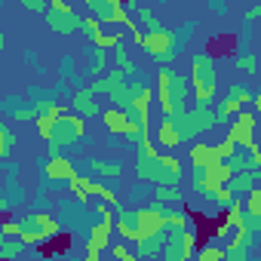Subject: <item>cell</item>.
I'll use <instances>...</instances> for the list:
<instances>
[{
    "mask_svg": "<svg viewBox=\"0 0 261 261\" xmlns=\"http://www.w3.org/2000/svg\"><path fill=\"white\" fill-rule=\"evenodd\" d=\"M59 108H65V105H59V101H53V98H40V101H34V114L37 117H49V114H56ZM34 117V120H37Z\"/></svg>",
    "mask_w": 261,
    "mask_h": 261,
    "instance_id": "35",
    "label": "cell"
},
{
    "mask_svg": "<svg viewBox=\"0 0 261 261\" xmlns=\"http://www.w3.org/2000/svg\"><path fill=\"white\" fill-rule=\"evenodd\" d=\"M34 126H37V133H40V139H46V142H56V145H71V142H77L80 136H86V120L80 117V114H74V111H68V105L65 108H59L56 114H49V117H37L34 120Z\"/></svg>",
    "mask_w": 261,
    "mask_h": 261,
    "instance_id": "3",
    "label": "cell"
},
{
    "mask_svg": "<svg viewBox=\"0 0 261 261\" xmlns=\"http://www.w3.org/2000/svg\"><path fill=\"white\" fill-rule=\"evenodd\" d=\"M160 206L157 200L151 203H142V206H123L117 215H114V230L120 240L126 243H136L142 237H148L151 230L160 227Z\"/></svg>",
    "mask_w": 261,
    "mask_h": 261,
    "instance_id": "1",
    "label": "cell"
},
{
    "mask_svg": "<svg viewBox=\"0 0 261 261\" xmlns=\"http://www.w3.org/2000/svg\"><path fill=\"white\" fill-rule=\"evenodd\" d=\"M105 145H108V151H111V154H126V151H133V145H129L123 136H111V133H108Z\"/></svg>",
    "mask_w": 261,
    "mask_h": 261,
    "instance_id": "34",
    "label": "cell"
},
{
    "mask_svg": "<svg viewBox=\"0 0 261 261\" xmlns=\"http://www.w3.org/2000/svg\"><path fill=\"white\" fill-rule=\"evenodd\" d=\"M108 53L114 56V68H120V71H126V74H133V71H136V62L129 59V53H126V43H123V40H117Z\"/></svg>",
    "mask_w": 261,
    "mask_h": 261,
    "instance_id": "29",
    "label": "cell"
},
{
    "mask_svg": "<svg viewBox=\"0 0 261 261\" xmlns=\"http://www.w3.org/2000/svg\"><path fill=\"white\" fill-rule=\"evenodd\" d=\"M0 114L4 117H10V120H16V123H34V101L22 92V95H16V92H10V95H4L0 98Z\"/></svg>",
    "mask_w": 261,
    "mask_h": 261,
    "instance_id": "14",
    "label": "cell"
},
{
    "mask_svg": "<svg viewBox=\"0 0 261 261\" xmlns=\"http://www.w3.org/2000/svg\"><path fill=\"white\" fill-rule=\"evenodd\" d=\"M4 49H7V37H4V34H0V53H4Z\"/></svg>",
    "mask_w": 261,
    "mask_h": 261,
    "instance_id": "44",
    "label": "cell"
},
{
    "mask_svg": "<svg viewBox=\"0 0 261 261\" xmlns=\"http://www.w3.org/2000/svg\"><path fill=\"white\" fill-rule=\"evenodd\" d=\"M22 59H25V62H28L31 68H34V65H40V53H37V49H31V46H28V49L22 53Z\"/></svg>",
    "mask_w": 261,
    "mask_h": 261,
    "instance_id": "40",
    "label": "cell"
},
{
    "mask_svg": "<svg viewBox=\"0 0 261 261\" xmlns=\"http://www.w3.org/2000/svg\"><path fill=\"white\" fill-rule=\"evenodd\" d=\"M194 258L197 261H224V246H215V240H200L197 249H194Z\"/></svg>",
    "mask_w": 261,
    "mask_h": 261,
    "instance_id": "28",
    "label": "cell"
},
{
    "mask_svg": "<svg viewBox=\"0 0 261 261\" xmlns=\"http://www.w3.org/2000/svg\"><path fill=\"white\" fill-rule=\"evenodd\" d=\"M43 19H46V25L56 31V34H77L80 31V13L68 4V0H49V7H46V13H43Z\"/></svg>",
    "mask_w": 261,
    "mask_h": 261,
    "instance_id": "11",
    "label": "cell"
},
{
    "mask_svg": "<svg viewBox=\"0 0 261 261\" xmlns=\"http://www.w3.org/2000/svg\"><path fill=\"white\" fill-rule=\"evenodd\" d=\"M212 160H218V154H215V145L197 142V145L191 148V163H194V166H206V163H212Z\"/></svg>",
    "mask_w": 261,
    "mask_h": 261,
    "instance_id": "30",
    "label": "cell"
},
{
    "mask_svg": "<svg viewBox=\"0 0 261 261\" xmlns=\"http://www.w3.org/2000/svg\"><path fill=\"white\" fill-rule=\"evenodd\" d=\"M19 4H22L28 13H34V16H43V13H46V7H49V0H19Z\"/></svg>",
    "mask_w": 261,
    "mask_h": 261,
    "instance_id": "38",
    "label": "cell"
},
{
    "mask_svg": "<svg viewBox=\"0 0 261 261\" xmlns=\"http://www.w3.org/2000/svg\"><path fill=\"white\" fill-rule=\"evenodd\" d=\"M163 4H178V0H163Z\"/></svg>",
    "mask_w": 261,
    "mask_h": 261,
    "instance_id": "45",
    "label": "cell"
},
{
    "mask_svg": "<svg viewBox=\"0 0 261 261\" xmlns=\"http://www.w3.org/2000/svg\"><path fill=\"white\" fill-rule=\"evenodd\" d=\"M111 237H114V221H95V224H89V233H86V240H83L86 258H89V261H98V258L108 252Z\"/></svg>",
    "mask_w": 261,
    "mask_h": 261,
    "instance_id": "13",
    "label": "cell"
},
{
    "mask_svg": "<svg viewBox=\"0 0 261 261\" xmlns=\"http://www.w3.org/2000/svg\"><path fill=\"white\" fill-rule=\"evenodd\" d=\"M154 101L166 117H178L188 101H191V80L178 74L172 65H160L157 71V86H154Z\"/></svg>",
    "mask_w": 261,
    "mask_h": 261,
    "instance_id": "2",
    "label": "cell"
},
{
    "mask_svg": "<svg viewBox=\"0 0 261 261\" xmlns=\"http://www.w3.org/2000/svg\"><path fill=\"white\" fill-rule=\"evenodd\" d=\"M136 175L151 185H181V160L169 151H154L148 157H136Z\"/></svg>",
    "mask_w": 261,
    "mask_h": 261,
    "instance_id": "6",
    "label": "cell"
},
{
    "mask_svg": "<svg viewBox=\"0 0 261 261\" xmlns=\"http://www.w3.org/2000/svg\"><path fill=\"white\" fill-rule=\"evenodd\" d=\"M86 169L92 178H120L126 166L120 157H86Z\"/></svg>",
    "mask_w": 261,
    "mask_h": 261,
    "instance_id": "19",
    "label": "cell"
},
{
    "mask_svg": "<svg viewBox=\"0 0 261 261\" xmlns=\"http://www.w3.org/2000/svg\"><path fill=\"white\" fill-rule=\"evenodd\" d=\"M101 126H105V133H111V136H123V129H126V114L120 111V108H101Z\"/></svg>",
    "mask_w": 261,
    "mask_h": 261,
    "instance_id": "23",
    "label": "cell"
},
{
    "mask_svg": "<svg viewBox=\"0 0 261 261\" xmlns=\"http://www.w3.org/2000/svg\"><path fill=\"white\" fill-rule=\"evenodd\" d=\"M227 169L230 172H240V169H261V151L255 142L243 145V142H233V151L227 154Z\"/></svg>",
    "mask_w": 261,
    "mask_h": 261,
    "instance_id": "15",
    "label": "cell"
},
{
    "mask_svg": "<svg viewBox=\"0 0 261 261\" xmlns=\"http://www.w3.org/2000/svg\"><path fill=\"white\" fill-rule=\"evenodd\" d=\"M34 71H37V74H40V77H46V74H49V68H46V65H43V62H40V65H34Z\"/></svg>",
    "mask_w": 261,
    "mask_h": 261,
    "instance_id": "43",
    "label": "cell"
},
{
    "mask_svg": "<svg viewBox=\"0 0 261 261\" xmlns=\"http://www.w3.org/2000/svg\"><path fill=\"white\" fill-rule=\"evenodd\" d=\"M83 4L89 7V16H95V19H98V22H105V25H120L129 37H133V43H139L142 28L136 25L133 13L126 10L123 0H83Z\"/></svg>",
    "mask_w": 261,
    "mask_h": 261,
    "instance_id": "8",
    "label": "cell"
},
{
    "mask_svg": "<svg viewBox=\"0 0 261 261\" xmlns=\"http://www.w3.org/2000/svg\"><path fill=\"white\" fill-rule=\"evenodd\" d=\"M108 249H111V255H114V258H123V261H136V252L126 246V240H123V243H111Z\"/></svg>",
    "mask_w": 261,
    "mask_h": 261,
    "instance_id": "37",
    "label": "cell"
},
{
    "mask_svg": "<svg viewBox=\"0 0 261 261\" xmlns=\"http://www.w3.org/2000/svg\"><path fill=\"white\" fill-rule=\"evenodd\" d=\"M40 172V185L49 191V194H65L71 188V178H74V160L59 154V157H46L43 166H37Z\"/></svg>",
    "mask_w": 261,
    "mask_h": 261,
    "instance_id": "10",
    "label": "cell"
},
{
    "mask_svg": "<svg viewBox=\"0 0 261 261\" xmlns=\"http://www.w3.org/2000/svg\"><path fill=\"white\" fill-rule=\"evenodd\" d=\"M151 142H154V148H157V151H175V148L181 145L178 126H175V120H172V117H166V114H163V120H160V123H151Z\"/></svg>",
    "mask_w": 261,
    "mask_h": 261,
    "instance_id": "16",
    "label": "cell"
},
{
    "mask_svg": "<svg viewBox=\"0 0 261 261\" xmlns=\"http://www.w3.org/2000/svg\"><path fill=\"white\" fill-rule=\"evenodd\" d=\"M16 237L25 240L28 246H43L49 240H59L62 237V227L56 221L53 212H40V209H31L25 215L16 218Z\"/></svg>",
    "mask_w": 261,
    "mask_h": 261,
    "instance_id": "7",
    "label": "cell"
},
{
    "mask_svg": "<svg viewBox=\"0 0 261 261\" xmlns=\"http://www.w3.org/2000/svg\"><path fill=\"white\" fill-rule=\"evenodd\" d=\"M172 120H175V126H178L181 142L197 139V136L206 133V129L218 126V123H215V111H212V105H188V108H185L178 117H172Z\"/></svg>",
    "mask_w": 261,
    "mask_h": 261,
    "instance_id": "9",
    "label": "cell"
},
{
    "mask_svg": "<svg viewBox=\"0 0 261 261\" xmlns=\"http://www.w3.org/2000/svg\"><path fill=\"white\" fill-rule=\"evenodd\" d=\"M68 105H71V111H74V114H80L83 120H92V117H98V114H101V101H98V95H95L89 86L74 89Z\"/></svg>",
    "mask_w": 261,
    "mask_h": 261,
    "instance_id": "17",
    "label": "cell"
},
{
    "mask_svg": "<svg viewBox=\"0 0 261 261\" xmlns=\"http://www.w3.org/2000/svg\"><path fill=\"white\" fill-rule=\"evenodd\" d=\"M53 215H56V221H59L65 237H71L74 243L86 240V233H89V206H86V200H80L71 191H65V194L56 197Z\"/></svg>",
    "mask_w": 261,
    "mask_h": 261,
    "instance_id": "4",
    "label": "cell"
},
{
    "mask_svg": "<svg viewBox=\"0 0 261 261\" xmlns=\"http://www.w3.org/2000/svg\"><path fill=\"white\" fill-rule=\"evenodd\" d=\"M261 181V169H240V172H230V178L224 181V188L233 194V197H243L249 188H255Z\"/></svg>",
    "mask_w": 261,
    "mask_h": 261,
    "instance_id": "21",
    "label": "cell"
},
{
    "mask_svg": "<svg viewBox=\"0 0 261 261\" xmlns=\"http://www.w3.org/2000/svg\"><path fill=\"white\" fill-rule=\"evenodd\" d=\"M16 142H19V139H16L13 129H10V123L0 120V148H7V151L13 154V151H16Z\"/></svg>",
    "mask_w": 261,
    "mask_h": 261,
    "instance_id": "33",
    "label": "cell"
},
{
    "mask_svg": "<svg viewBox=\"0 0 261 261\" xmlns=\"http://www.w3.org/2000/svg\"><path fill=\"white\" fill-rule=\"evenodd\" d=\"M4 212H10V203L4 197V178H0V215H4Z\"/></svg>",
    "mask_w": 261,
    "mask_h": 261,
    "instance_id": "42",
    "label": "cell"
},
{
    "mask_svg": "<svg viewBox=\"0 0 261 261\" xmlns=\"http://www.w3.org/2000/svg\"><path fill=\"white\" fill-rule=\"evenodd\" d=\"M255 129H258V117H255L252 108L243 105V108L227 120V139H230V142L249 145V142H255Z\"/></svg>",
    "mask_w": 261,
    "mask_h": 261,
    "instance_id": "12",
    "label": "cell"
},
{
    "mask_svg": "<svg viewBox=\"0 0 261 261\" xmlns=\"http://www.w3.org/2000/svg\"><path fill=\"white\" fill-rule=\"evenodd\" d=\"M151 191H154V185H151V181H145V178H139L136 185H129V188H126V203H129V206L151 203Z\"/></svg>",
    "mask_w": 261,
    "mask_h": 261,
    "instance_id": "25",
    "label": "cell"
},
{
    "mask_svg": "<svg viewBox=\"0 0 261 261\" xmlns=\"http://www.w3.org/2000/svg\"><path fill=\"white\" fill-rule=\"evenodd\" d=\"M0 4H7V0H0Z\"/></svg>",
    "mask_w": 261,
    "mask_h": 261,
    "instance_id": "47",
    "label": "cell"
},
{
    "mask_svg": "<svg viewBox=\"0 0 261 261\" xmlns=\"http://www.w3.org/2000/svg\"><path fill=\"white\" fill-rule=\"evenodd\" d=\"M258 16H261V4H252V7L246 10V16H243V19H246V22H255Z\"/></svg>",
    "mask_w": 261,
    "mask_h": 261,
    "instance_id": "41",
    "label": "cell"
},
{
    "mask_svg": "<svg viewBox=\"0 0 261 261\" xmlns=\"http://www.w3.org/2000/svg\"><path fill=\"white\" fill-rule=\"evenodd\" d=\"M83 59H86L83 74H86V80H92V77H98V74L108 68L111 53H108L105 46H98V43H83Z\"/></svg>",
    "mask_w": 261,
    "mask_h": 261,
    "instance_id": "18",
    "label": "cell"
},
{
    "mask_svg": "<svg viewBox=\"0 0 261 261\" xmlns=\"http://www.w3.org/2000/svg\"><path fill=\"white\" fill-rule=\"evenodd\" d=\"M252 95H255V92H252L249 86H243V83H230V86H227V92H224V98H227V101H233L237 108L249 105V101H252Z\"/></svg>",
    "mask_w": 261,
    "mask_h": 261,
    "instance_id": "32",
    "label": "cell"
},
{
    "mask_svg": "<svg viewBox=\"0 0 261 261\" xmlns=\"http://www.w3.org/2000/svg\"><path fill=\"white\" fill-rule=\"evenodd\" d=\"M206 7H209L215 16H227V4H224V0H206Z\"/></svg>",
    "mask_w": 261,
    "mask_h": 261,
    "instance_id": "39",
    "label": "cell"
},
{
    "mask_svg": "<svg viewBox=\"0 0 261 261\" xmlns=\"http://www.w3.org/2000/svg\"><path fill=\"white\" fill-rule=\"evenodd\" d=\"M252 4H261V0H252Z\"/></svg>",
    "mask_w": 261,
    "mask_h": 261,
    "instance_id": "46",
    "label": "cell"
},
{
    "mask_svg": "<svg viewBox=\"0 0 261 261\" xmlns=\"http://www.w3.org/2000/svg\"><path fill=\"white\" fill-rule=\"evenodd\" d=\"M133 16H139V25H142V31H160V28H163V22L154 16V10H148V7H142V4L133 10Z\"/></svg>",
    "mask_w": 261,
    "mask_h": 261,
    "instance_id": "31",
    "label": "cell"
},
{
    "mask_svg": "<svg viewBox=\"0 0 261 261\" xmlns=\"http://www.w3.org/2000/svg\"><path fill=\"white\" fill-rule=\"evenodd\" d=\"M191 101L194 105H212L218 98V68L212 53H194L191 56Z\"/></svg>",
    "mask_w": 261,
    "mask_h": 261,
    "instance_id": "5",
    "label": "cell"
},
{
    "mask_svg": "<svg viewBox=\"0 0 261 261\" xmlns=\"http://www.w3.org/2000/svg\"><path fill=\"white\" fill-rule=\"evenodd\" d=\"M151 200H157V203H166V206H181L188 197H185V191H181L178 185H154V191H151Z\"/></svg>",
    "mask_w": 261,
    "mask_h": 261,
    "instance_id": "24",
    "label": "cell"
},
{
    "mask_svg": "<svg viewBox=\"0 0 261 261\" xmlns=\"http://www.w3.org/2000/svg\"><path fill=\"white\" fill-rule=\"evenodd\" d=\"M80 31H83V37H86V43H98V46H101V40H105V25H101L95 16H83V19H80Z\"/></svg>",
    "mask_w": 261,
    "mask_h": 261,
    "instance_id": "27",
    "label": "cell"
},
{
    "mask_svg": "<svg viewBox=\"0 0 261 261\" xmlns=\"http://www.w3.org/2000/svg\"><path fill=\"white\" fill-rule=\"evenodd\" d=\"M59 77H62V80H68V83H71V89H83V86H89L86 74L80 71V65H77V59H74L71 53H65V56L59 59Z\"/></svg>",
    "mask_w": 261,
    "mask_h": 261,
    "instance_id": "20",
    "label": "cell"
},
{
    "mask_svg": "<svg viewBox=\"0 0 261 261\" xmlns=\"http://www.w3.org/2000/svg\"><path fill=\"white\" fill-rule=\"evenodd\" d=\"M255 65H258V59L252 56V53H240L237 56V71H243V74H255Z\"/></svg>",
    "mask_w": 261,
    "mask_h": 261,
    "instance_id": "36",
    "label": "cell"
},
{
    "mask_svg": "<svg viewBox=\"0 0 261 261\" xmlns=\"http://www.w3.org/2000/svg\"><path fill=\"white\" fill-rule=\"evenodd\" d=\"M28 206H31V209H40V212H53V209H56V194H49L43 185H37V188L28 194Z\"/></svg>",
    "mask_w": 261,
    "mask_h": 261,
    "instance_id": "26",
    "label": "cell"
},
{
    "mask_svg": "<svg viewBox=\"0 0 261 261\" xmlns=\"http://www.w3.org/2000/svg\"><path fill=\"white\" fill-rule=\"evenodd\" d=\"M28 194H31V191L19 181V175H16V172H7V175H4V197H7L10 209L28 206Z\"/></svg>",
    "mask_w": 261,
    "mask_h": 261,
    "instance_id": "22",
    "label": "cell"
}]
</instances>
